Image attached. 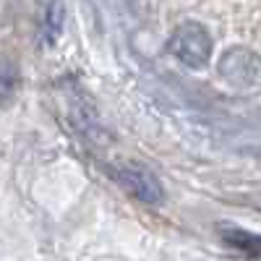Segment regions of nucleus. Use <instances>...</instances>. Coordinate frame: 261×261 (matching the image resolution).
Instances as JSON below:
<instances>
[{
	"mask_svg": "<svg viewBox=\"0 0 261 261\" xmlns=\"http://www.w3.org/2000/svg\"><path fill=\"white\" fill-rule=\"evenodd\" d=\"M63 6L58 3V0H53V3L47 6L45 16H42V32H39V42L42 45H53V42L58 39L60 29H63Z\"/></svg>",
	"mask_w": 261,
	"mask_h": 261,
	"instance_id": "5",
	"label": "nucleus"
},
{
	"mask_svg": "<svg viewBox=\"0 0 261 261\" xmlns=\"http://www.w3.org/2000/svg\"><path fill=\"white\" fill-rule=\"evenodd\" d=\"M167 53L178 58L188 68H204L212 55V37L209 29L199 21H183V24L172 32L167 42Z\"/></svg>",
	"mask_w": 261,
	"mask_h": 261,
	"instance_id": "1",
	"label": "nucleus"
},
{
	"mask_svg": "<svg viewBox=\"0 0 261 261\" xmlns=\"http://www.w3.org/2000/svg\"><path fill=\"white\" fill-rule=\"evenodd\" d=\"M217 232H220L222 243L230 246L232 251L243 253V256H251V258H261V235L248 232L243 227H235V225H227V222L217 225Z\"/></svg>",
	"mask_w": 261,
	"mask_h": 261,
	"instance_id": "4",
	"label": "nucleus"
},
{
	"mask_svg": "<svg viewBox=\"0 0 261 261\" xmlns=\"http://www.w3.org/2000/svg\"><path fill=\"white\" fill-rule=\"evenodd\" d=\"M110 175L115 178V183L125 193H130L141 204H151V206H154V204H162V199H165V191H162L160 178L151 170H146V167H141L136 162H123V165L113 167Z\"/></svg>",
	"mask_w": 261,
	"mask_h": 261,
	"instance_id": "2",
	"label": "nucleus"
},
{
	"mask_svg": "<svg viewBox=\"0 0 261 261\" xmlns=\"http://www.w3.org/2000/svg\"><path fill=\"white\" fill-rule=\"evenodd\" d=\"M11 86H13V68H11V63H6V68H3V97L6 99L11 97Z\"/></svg>",
	"mask_w": 261,
	"mask_h": 261,
	"instance_id": "6",
	"label": "nucleus"
},
{
	"mask_svg": "<svg viewBox=\"0 0 261 261\" xmlns=\"http://www.w3.org/2000/svg\"><path fill=\"white\" fill-rule=\"evenodd\" d=\"M220 76L235 89H253L261 84V58L248 47H232L220 60Z\"/></svg>",
	"mask_w": 261,
	"mask_h": 261,
	"instance_id": "3",
	"label": "nucleus"
}]
</instances>
